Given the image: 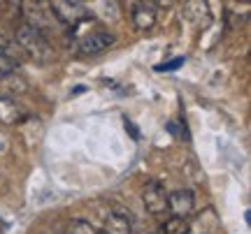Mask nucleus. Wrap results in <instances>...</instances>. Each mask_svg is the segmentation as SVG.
I'll use <instances>...</instances> for the list:
<instances>
[{"label": "nucleus", "mask_w": 251, "mask_h": 234, "mask_svg": "<svg viewBox=\"0 0 251 234\" xmlns=\"http://www.w3.org/2000/svg\"><path fill=\"white\" fill-rule=\"evenodd\" d=\"M17 44L35 63H49L54 58V46L49 44V40L37 28L28 26V23H21L17 28Z\"/></svg>", "instance_id": "nucleus-1"}, {"label": "nucleus", "mask_w": 251, "mask_h": 234, "mask_svg": "<svg viewBox=\"0 0 251 234\" xmlns=\"http://www.w3.org/2000/svg\"><path fill=\"white\" fill-rule=\"evenodd\" d=\"M49 9H51V14L61 21L63 26H68V28H77L79 23H84V21H89L91 19V12H86V7L79 5V2L56 0V2L49 5Z\"/></svg>", "instance_id": "nucleus-2"}, {"label": "nucleus", "mask_w": 251, "mask_h": 234, "mask_svg": "<svg viewBox=\"0 0 251 234\" xmlns=\"http://www.w3.org/2000/svg\"><path fill=\"white\" fill-rule=\"evenodd\" d=\"M142 202H144V209L151 216L165 213L168 211V192H165V186H163L161 181H149L142 192Z\"/></svg>", "instance_id": "nucleus-3"}, {"label": "nucleus", "mask_w": 251, "mask_h": 234, "mask_svg": "<svg viewBox=\"0 0 251 234\" xmlns=\"http://www.w3.org/2000/svg\"><path fill=\"white\" fill-rule=\"evenodd\" d=\"M193 209H196V195H193V190L179 188L168 195V211H172L175 218H184L186 220V216H191Z\"/></svg>", "instance_id": "nucleus-4"}, {"label": "nucleus", "mask_w": 251, "mask_h": 234, "mask_svg": "<svg viewBox=\"0 0 251 234\" xmlns=\"http://www.w3.org/2000/svg\"><path fill=\"white\" fill-rule=\"evenodd\" d=\"M114 42H117V37L112 35V33H107V30H98V33H91V35L81 37V40H79V49H81V54L96 56V54L107 51Z\"/></svg>", "instance_id": "nucleus-5"}, {"label": "nucleus", "mask_w": 251, "mask_h": 234, "mask_svg": "<svg viewBox=\"0 0 251 234\" xmlns=\"http://www.w3.org/2000/svg\"><path fill=\"white\" fill-rule=\"evenodd\" d=\"M133 26L137 30H151L156 26V17H158V12H156V5L153 2H137L133 5Z\"/></svg>", "instance_id": "nucleus-6"}, {"label": "nucleus", "mask_w": 251, "mask_h": 234, "mask_svg": "<svg viewBox=\"0 0 251 234\" xmlns=\"http://www.w3.org/2000/svg\"><path fill=\"white\" fill-rule=\"evenodd\" d=\"M26 118V111L21 105H17L14 100L5 98V95H0V123H5V126H17Z\"/></svg>", "instance_id": "nucleus-7"}, {"label": "nucleus", "mask_w": 251, "mask_h": 234, "mask_svg": "<svg viewBox=\"0 0 251 234\" xmlns=\"http://www.w3.org/2000/svg\"><path fill=\"white\" fill-rule=\"evenodd\" d=\"M105 234H133V218L128 211H114L107 218Z\"/></svg>", "instance_id": "nucleus-8"}, {"label": "nucleus", "mask_w": 251, "mask_h": 234, "mask_svg": "<svg viewBox=\"0 0 251 234\" xmlns=\"http://www.w3.org/2000/svg\"><path fill=\"white\" fill-rule=\"evenodd\" d=\"M158 234H188V225H186L184 218L170 216L161 227H158Z\"/></svg>", "instance_id": "nucleus-9"}, {"label": "nucleus", "mask_w": 251, "mask_h": 234, "mask_svg": "<svg viewBox=\"0 0 251 234\" xmlns=\"http://www.w3.org/2000/svg\"><path fill=\"white\" fill-rule=\"evenodd\" d=\"M207 2H188L186 5V17L193 19V21H198V23H202V21H207L209 19V12H207Z\"/></svg>", "instance_id": "nucleus-10"}, {"label": "nucleus", "mask_w": 251, "mask_h": 234, "mask_svg": "<svg viewBox=\"0 0 251 234\" xmlns=\"http://www.w3.org/2000/svg\"><path fill=\"white\" fill-rule=\"evenodd\" d=\"M68 234H98V230L91 223H86V220H75L70 230H68Z\"/></svg>", "instance_id": "nucleus-11"}, {"label": "nucleus", "mask_w": 251, "mask_h": 234, "mask_svg": "<svg viewBox=\"0 0 251 234\" xmlns=\"http://www.w3.org/2000/svg\"><path fill=\"white\" fill-rule=\"evenodd\" d=\"M14 67H17V65H14V61H12L7 54H0V79L14 74Z\"/></svg>", "instance_id": "nucleus-12"}, {"label": "nucleus", "mask_w": 251, "mask_h": 234, "mask_svg": "<svg viewBox=\"0 0 251 234\" xmlns=\"http://www.w3.org/2000/svg\"><path fill=\"white\" fill-rule=\"evenodd\" d=\"M9 46V42H7V37L2 35V30H0V54H5V49Z\"/></svg>", "instance_id": "nucleus-13"}, {"label": "nucleus", "mask_w": 251, "mask_h": 234, "mask_svg": "<svg viewBox=\"0 0 251 234\" xmlns=\"http://www.w3.org/2000/svg\"><path fill=\"white\" fill-rule=\"evenodd\" d=\"M179 63H181V58H177V61H172V63H168V65H161L158 70H175V67H177Z\"/></svg>", "instance_id": "nucleus-14"}, {"label": "nucleus", "mask_w": 251, "mask_h": 234, "mask_svg": "<svg viewBox=\"0 0 251 234\" xmlns=\"http://www.w3.org/2000/svg\"><path fill=\"white\" fill-rule=\"evenodd\" d=\"M133 234H144V232H133Z\"/></svg>", "instance_id": "nucleus-15"}, {"label": "nucleus", "mask_w": 251, "mask_h": 234, "mask_svg": "<svg viewBox=\"0 0 251 234\" xmlns=\"http://www.w3.org/2000/svg\"><path fill=\"white\" fill-rule=\"evenodd\" d=\"M98 234H105V232H98Z\"/></svg>", "instance_id": "nucleus-16"}]
</instances>
